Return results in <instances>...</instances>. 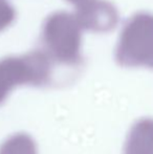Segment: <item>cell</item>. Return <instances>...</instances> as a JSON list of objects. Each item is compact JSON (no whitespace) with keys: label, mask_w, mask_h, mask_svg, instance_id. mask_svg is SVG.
<instances>
[{"label":"cell","mask_w":153,"mask_h":154,"mask_svg":"<svg viewBox=\"0 0 153 154\" xmlns=\"http://www.w3.org/2000/svg\"><path fill=\"white\" fill-rule=\"evenodd\" d=\"M82 29L93 32H108L118 23V10L107 0H87L77 5L75 13Z\"/></svg>","instance_id":"cell-4"},{"label":"cell","mask_w":153,"mask_h":154,"mask_svg":"<svg viewBox=\"0 0 153 154\" xmlns=\"http://www.w3.org/2000/svg\"><path fill=\"white\" fill-rule=\"evenodd\" d=\"M115 60L124 67L153 68V15L136 13L122 29Z\"/></svg>","instance_id":"cell-3"},{"label":"cell","mask_w":153,"mask_h":154,"mask_svg":"<svg viewBox=\"0 0 153 154\" xmlns=\"http://www.w3.org/2000/svg\"><path fill=\"white\" fill-rule=\"evenodd\" d=\"M16 19L14 6L6 0H0V32L8 29Z\"/></svg>","instance_id":"cell-7"},{"label":"cell","mask_w":153,"mask_h":154,"mask_svg":"<svg viewBox=\"0 0 153 154\" xmlns=\"http://www.w3.org/2000/svg\"><path fill=\"white\" fill-rule=\"evenodd\" d=\"M82 31L75 14L55 12L43 23L40 48L55 66L76 67L82 62Z\"/></svg>","instance_id":"cell-1"},{"label":"cell","mask_w":153,"mask_h":154,"mask_svg":"<svg viewBox=\"0 0 153 154\" xmlns=\"http://www.w3.org/2000/svg\"><path fill=\"white\" fill-rule=\"evenodd\" d=\"M54 63L41 48L0 60V104L19 85L44 86L50 82Z\"/></svg>","instance_id":"cell-2"},{"label":"cell","mask_w":153,"mask_h":154,"mask_svg":"<svg viewBox=\"0 0 153 154\" xmlns=\"http://www.w3.org/2000/svg\"><path fill=\"white\" fill-rule=\"evenodd\" d=\"M66 1H68V2H70V3H72V4H75V5H79V4H81V3H83V2H85V1H87V0H66Z\"/></svg>","instance_id":"cell-8"},{"label":"cell","mask_w":153,"mask_h":154,"mask_svg":"<svg viewBox=\"0 0 153 154\" xmlns=\"http://www.w3.org/2000/svg\"><path fill=\"white\" fill-rule=\"evenodd\" d=\"M125 154H153V121L141 120L131 129Z\"/></svg>","instance_id":"cell-5"},{"label":"cell","mask_w":153,"mask_h":154,"mask_svg":"<svg viewBox=\"0 0 153 154\" xmlns=\"http://www.w3.org/2000/svg\"><path fill=\"white\" fill-rule=\"evenodd\" d=\"M0 154H38L34 140L25 133H18L8 137L0 146Z\"/></svg>","instance_id":"cell-6"}]
</instances>
